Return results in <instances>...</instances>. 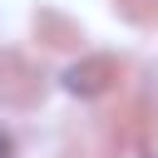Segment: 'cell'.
Segmentation results:
<instances>
[{
    "label": "cell",
    "mask_w": 158,
    "mask_h": 158,
    "mask_svg": "<svg viewBox=\"0 0 158 158\" xmlns=\"http://www.w3.org/2000/svg\"><path fill=\"white\" fill-rule=\"evenodd\" d=\"M0 158H10V138L5 133H0Z\"/></svg>",
    "instance_id": "cell-1"
}]
</instances>
